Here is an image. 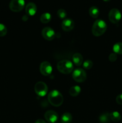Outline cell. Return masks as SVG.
<instances>
[{
	"label": "cell",
	"instance_id": "cell-1",
	"mask_svg": "<svg viewBox=\"0 0 122 123\" xmlns=\"http://www.w3.org/2000/svg\"><path fill=\"white\" fill-rule=\"evenodd\" d=\"M48 100L52 106L55 107H59L63 103V97L59 91L53 90L50 91L48 94Z\"/></svg>",
	"mask_w": 122,
	"mask_h": 123
},
{
	"label": "cell",
	"instance_id": "cell-2",
	"mask_svg": "<svg viewBox=\"0 0 122 123\" xmlns=\"http://www.w3.org/2000/svg\"><path fill=\"white\" fill-rule=\"evenodd\" d=\"M107 29L106 22L102 19H97L93 23L92 32L93 36L99 37L104 34Z\"/></svg>",
	"mask_w": 122,
	"mask_h": 123
},
{
	"label": "cell",
	"instance_id": "cell-3",
	"mask_svg": "<svg viewBox=\"0 0 122 123\" xmlns=\"http://www.w3.org/2000/svg\"><path fill=\"white\" fill-rule=\"evenodd\" d=\"M57 70L63 74H68L71 73L74 68L72 62L67 60H61L57 64Z\"/></svg>",
	"mask_w": 122,
	"mask_h": 123
},
{
	"label": "cell",
	"instance_id": "cell-4",
	"mask_svg": "<svg viewBox=\"0 0 122 123\" xmlns=\"http://www.w3.org/2000/svg\"><path fill=\"white\" fill-rule=\"evenodd\" d=\"M87 74L85 71L81 68H77L72 73V78L77 82L81 83L86 80Z\"/></svg>",
	"mask_w": 122,
	"mask_h": 123
},
{
	"label": "cell",
	"instance_id": "cell-5",
	"mask_svg": "<svg viewBox=\"0 0 122 123\" xmlns=\"http://www.w3.org/2000/svg\"><path fill=\"white\" fill-rule=\"evenodd\" d=\"M35 93L40 97H44L48 92V87L46 84L41 81L36 83L34 86Z\"/></svg>",
	"mask_w": 122,
	"mask_h": 123
},
{
	"label": "cell",
	"instance_id": "cell-6",
	"mask_svg": "<svg viewBox=\"0 0 122 123\" xmlns=\"http://www.w3.org/2000/svg\"><path fill=\"white\" fill-rule=\"evenodd\" d=\"M25 0H11L10 2V9L14 12H19L25 7Z\"/></svg>",
	"mask_w": 122,
	"mask_h": 123
},
{
	"label": "cell",
	"instance_id": "cell-7",
	"mask_svg": "<svg viewBox=\"0 0 122 123\" xmlns=\"http://www.w3.org/2000/svg\"><path fill=\"white\" fill-rule=\"evenodd\" d=\"M108 18L111 23L116 24L122 19V14L117 8H112L109 12Z\"/></svg>",
	"mask_w": 122,
	"mask_h": 123
},
{
	"label": "cell",
	"instance_id": "cell-8",
	"mask_svg": "<svg viewBox=\"0 0 122 123\" xmlns=\"http://www.w3.org/2000/svg\"><path fill=\"white\" fill-rule=\"evenodd\" d=\"M53 68L50 63L48 61H43L41 63L39 66V71L43 75L49 76L51 73Z\"/></svg>",
	"mask_w": 122,
	"mask_h": 123
},
{
	"label": "cell",
	"instance_id": "cell-9",
	"mask_svg": "<svg viewBox=\"0 0 122 123\" xmlns=\"http://www.w3.org/2000/svg\"><path fill=\"white\" fill-rule=\"evenodd\" d=\"M41 34L43 38L48 41L53 40L56 36L55 31L50 27L44 28L41 31Z\"/></svg>",
	"mask_w": 122,
	"mask_h": 123
},
{
	"label": "cell",
	"instance_id": "cell-10",
	"mask_svg": "<svg viewBox=\"0 0 122 123\" xmlns=\"http://www.w3.org/2000/svg\"><path fill=\"white\" fill-rule=\"evenodd\" d=\"M44 118L47 121L50 123H55L58 120V115L55 111L52 110L47 111L44 114Z\"/></svg>",
	"mask_w": 122,
	"mask_h": 123
},
{
	"label": "cell",
	"instance_id": "cell-11",
	"mask_svg": "<svg viewBox=\"0 0 122 123\" xmlns=\"http://www.w3.org/2000/svg\"><path fill=\"white\" fill-rule=\"evenodd\" d=\"M75 26V24L74 22L71 19H65L64 20L62 21V24H61V26L63 31H70L73 30Z\"/></svg>",
	"mask_w": 122,
	"mask_h": 123
},
{
	"label": "cell",
	"instance_id": "cell-12",
	"mask_svg": "<svg viewBox=\"0 0 122 123\" xmlns=\"http://www.w3.org/2000/svg\"><path fill=\"white\" fill-rule=\"evenodd\" d=\"M25 11L27 15L32 16H34L37 13V7L33 2H29L26 5Z\"/></svg>",
	"mask_w": 122,
	"mask_h": 123
},
{
	"label": "cell",
	"instance_id": "cell-13",
	"mask_svg": "<svg viewBox=\"0 0 122 123\" xmlns=\"http://www.w3.org/2000/svg\"><path fill=\"white\" fill-rule=\"evenodd\" d=\"M72 61L77 66H80L83 62V57L80 53H75L72 56Z\"/></svg>",
	"mask_w": 122,
	"mask_h": 123
},
{
	"label": "cell",
	"instance_id": "cell-14",
	"mask_svg": "<svg viewBox=\"0 0 122 123\" xmlns=\"http://www.w3.org/2000/svg\"><path fill=\"white\" fill-rule=\"evenodd\" d=\"M81 92V88L78 85H74L69 89V93L72 97H76Z\"/></svg>",
	"mask_w": 122,
	"mask_h": 123
},
{
	"label": "cell",
	"instance_id": "cell-15",
	"mask_svg": "<svg viewBox=\"0 0 122 123\" xmlns=\"http://www.w3.org/2000/svg\"><path fill=\"white\" fill-rule=\"evenodd\" d=\"M89 13L92 18L96 19L98 18L99 14V10L98 9V7H95V6H92L89 8Z\"/></svg>",
	"mask_w": 122,
	"mask_h": 123
},
{
	"label": "cell",
	"instance_id": "cell-16",
	"mask_svg": "<svg viewBox=\"0 0 122 123\" xmlns=\"http://www.w3.org/2000/svg\"><path fill=\"white\" fill-rule=\"evenodd\" d=\"M72 120V117L70 113L65 112L61 117L62 123H70Z\"/></svg>",
	"mask_w": 122,
	"mask_h": 123
},
{
	"label": "cell",
	"instance_id": "cell-17",
	"mask_svg": "<svg viewBox=\"0 0 122 123\" xmlns=\"http://www.w3.org/2000/svg\"><path fill=\"white\" fill-rule=\"evenodd\" d=\"M51 16L49 13H44L40 16V21L43 24H47L51 20Z\"/></svg>",
	"mask_w": 122,
	"mask_h": 123
},
{
	"label": "cell",
	"instance_id": "cell-18",
	"mask_svg": "<svg viewBox=\"0 0 122 123\" xmlns=\"http://www.w3.org/2000/svg\"><path fill=\"white\" fill-rule=\"evenodd\" d=\"M110 117L111 121H114V122H118L121 120V118H122L120 114L117 111L110 113Z\"/></svg>",
	"mask_w": 122,
	"mask_h": 123
},
{
	"label": "cell",
	"instance_id": "cell-19",
	"mask_svg": "<svg viewBox=\"0 0 122 123\" xmlns=\"http://www.w3.org/2000/svg\"><path fill=\"white\" fill-rule=\"evenodd\" d=\"M112 50L116 54H122V42H118L114 44L112 47Z\"/></svg>",
	"mask_w": 122,
	"mask_h": 123
},
{
	"label": "cell",
	"instance_id": "cell-20",
	"mask_svg": "<svg viewBox=\"0 0 122 123\" xmlns=\"http://www.w3.org/2000/svg\"><path fill=\"white\" fill-rule=\"evenodd\" d=\"M99 120L101 123H108L111 120L109 113H104L101 114L99 117Z\"/></svg>",
	"mask_w": 122,
	"mask_h": 123
},
{
	"label": "cell",
	"instance_id": "cell-21",
	"mask_svg": "<svg viewBox=\"0 0 122 123\" xmlns=\"http://www.w3.org/2000/svg\"><path fill=\"white\" fill-rule=\"evenodd\" d=\"M93 63L91 60H86L84 62H83V64L84 68L87 70H89L92 68V67H93Z\"/></svg>",
	"mask_w": 122,
	"mask_h": 123
},
{
	"label": "cell",
	"instance_id": "cell-22",
	"mask_svg": "<svg viewBox=\"0 0 122 123\" xmlns=\"http://www.w3.org/2000/svg\"><path fill=\"white\" fill-rule=\"evenodd\" d=\"M7 33V28L3 24H0V37H4Z\"/></svg>",
	"mask_w": 122,
	"mask_h": 123
},
{
	"label": "cell",
	"instance_id": "cell-23",
	"mask_svg": "<svg viewBox=\"0 0 122 123\" xmlns=\"http://www.w3.org/2000/svg\"><path fill=\"white\" fill-rule=\"evenodd\" d=\"M57 14L60 19H63L66 18L67 14L66 10H65L64 9H62V8H61V9L58 10V11H57Z\"/></svg>",
	"mask_w": 122,
	"mask_h": 123
},
{
	"label": "cell",
	"instance_id": "cell-24",
	"mask_svg": "<svg viewBox=\"0 0 122 123\" xmlns=\"http://www.w3.org/2000/svg\"><path fill=\"white\" fill-rule=\"evenodd\" d=\"M108 59H109V60L111 61V62H115V61H116L117 59V54L114 52L111 53V54H110V55H109Z\"/></svg>",
	"mask_w": 122,
	"mask_h": 123
},
{
	"label": "cell",
	"instance_id": "cell-25",
	"mask_svg": "<svg viewBox=\"0 0 122 123\" xmlns=\"http://www.w3.org/2000/svg\"><path fill=\"white\" fill-rule=\"evenodd\" d=\"M116 102H117V104L120 105H122V94L118 95V96L116 97Z\"/></svg>",
	"mask_w": 122,
	"mask_h": 123
},
{
	"label": "cell",
	"instance_id": "cell-26",
	"mask_svg": "<svg viewBox=\"0 0 122 123\" xmlns=\"http://www.w3.org/2000/svg\"><path fill=\"white\" fill-rule=\"evenodd\" d=\"M35 123H46L44 120H42V119H38L35 121Z\"/></svg>",
	"mask_w": 122,
	"mask_h": 123
},
{
	"label": "cell",
	"instance_id": "cell-27",
	"mask_svg": "<svg viewBox=\"0 0 122 123\" xmlns=\"http://www.w3.org/2000/svg\"><path fill=\"white\" fill-rule=\"evenodd\" d=\"M104 1H105V2H108V1H110V0H103Z\"/></svg>",
	"mask_w": 122,
	"mask_h": 123
}]
</instances>
